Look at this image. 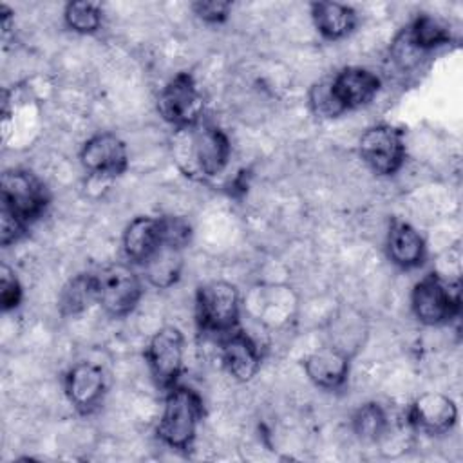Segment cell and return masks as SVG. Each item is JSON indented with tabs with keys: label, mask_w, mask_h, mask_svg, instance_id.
<instances>
[{
	"label": "cell",
	"mask_w": 463,
	"mask_h": 463,
	"mask_svg": "<svg viewBox=\"0 0 463 463\" xmlns=\"http://www.w3.org/2000/svg\"><path fill=\"white\" fill-rule=\"evenodd\" d=\"M232 154V145L224 130L199 121L195 127L175 130V157L183 172L190 177L210 179L219 175Z\"/></svg>",
	"instance_id": "1"
},
{
	"label": "cell",
	"mask_w": 463,
	"mask_h": 463,
	"mask_svg": "<svg viewBox=\"0 0 463 463\" xmlns=\"http://www.w3.org/2000/svg\"><path fill=\"white\" fill-rule=\"evenodd\" d=\"M203 414L204 407L201 396L194 389L175 383L166 391L156 434L168 447L188 452L195 441Z\"/></svg>",
	"instance_id": "2"
},
{
	"label": "cell",
	"mask_w": 463,
	"mask_h": 463,
	"mask_svg": "<svg viewBox=\"0 0 463 463\" xmlns=\"http://www.w3.org/2000/svg\"><path fill=\"white\" fill-rule=\"evenodd\" d=\"M461 307V284L432 271L421 277L411 291V309L423 326H441L458 317Z\"/></svg>",
	"instance_id": "3"
},
{
	"label": "cell",
	"mask_w": 463,
	"mask_h": 463,
	"mask_svg": "<svg viewBox=\"0 0 463 463\" xmlns=\"http://www.w3.org/2000/svg\"><path fill=\"white\" fill-rule=\"evenodd\" d=\"M239 291L232 282L212 280L197 288L195 322L203 333L226 335L239 327Z\"/></svg>",
	"instance_id": "4"
},
{
	"label": "cell",
	"mask_w": 463,
	"mask_h": 463,
	"mask_svg": "<svg viewBox=\"0 0 463 463\" xmlns=\"http://www.w3.org/2000/svg\"><path fill=\"white\" fill-rule=\"evenodd\" d=\"M157 110L175 130H184L203 121L204 99L195 78L186 71L177 72L161 89L157 96Z\"/></svg>",
	"instance_id": "5"
},
{
	"label": "cell",
	"mask_w": 463,
	"mask_h": 463,
	"mask_svg": "<svg viewBox=\"0 0 463 463\" xmlns=\"http://www.w3.org/2000/svg\"><path fill=\"white\" fill-rule=\"evenodd\" d=\"M2 206L14 212L25 224L34 222L49 206V190L43 181L25 168H9L2 174Z\"/></svg>",
	"instance_id": "6"
},
{
	"label": "cell",
	"mask_w": 463,
	"mask_h": 463,
	"mask_svg": "<svg viewBox=\"0 0 463 463\" xmlns=\"http://www.w3.org/2000/svg\"><path fill=\"white\" fill-rule=\"evenodd\" d=\"M96 277V295L110 317H127L141 300L143 286L137 273L121 262L101 268Z\"/></svg>",
	"instance_id": "7"
},
{
	"label": "cell",
	"mask_w": 463,
	"mask_h": 463,
	"mask_svg": "<svg viewBox=\"0 0 463 463\" xmlns=\"http://www.w3.org/2000/svg\"><path fill=\"white\" fill-rule=\"evenodd\" d=\"M364 163L378 175L396 174L407 157L403 130L394 125L380 123L369 127L358 143Z\"/></svg>",
	"instance_id": "8"
},
{
	"label": "cell",
	"mask_w": 463,
	"mask_h": 463,
	"mask_svg": "<svg viewBox=\"0 0 463 463\" xmlns=\"http://www.w3.org/2000/svg\"><path fill=\"white\" fill-rule=\"evenodd\" d=\"M184 358V336L175 326H163L157 329L145 349V360L148 364L154 382L168 391L174 387L183 371Z\"/></svg>",
	"instance_id": "9"
},
{
	"label": "cell",
	"mask_w": 463,
	"mask_h": 463,
	"mask_svg": "<svg viewBox=\"0 0 463 463\" xmlns=\"http://www.w3.org/2000/svg\"><path fill=\"white\" fill-rule=\"evenodd\" d=\"M80 161L94 175L118 177L128 168V150L125 141L116 134L99 132L83 143Z\"/></svg>",
	"instance_id": "10"
},
{
	"label": "cell",
	"mask_w": 463,
	"mask_h": 463,
	"mask_svg": "<svg viewBox=\"0 0 463 463\" xmlns=\"http://www.w3.org/2000/svg\"><path fill=\"white\" fill-rule=\"evenodd\" d=\"M380 87V78L364 67H344L329 78V89L340 114L371 103Z\"/></svg>",
	"instance_id": "11"
},
{
	"label": "cell",
	"mask_w": 463,
	"mask_h": 463,
	"mask_svg": "<svg viewBox=\"0 0 463 463\" xmlns=\"http://www.w3.org/2000/svg\"><path fill=\"white\" fill-rule=\"evenodd\" d=\"M105 385L103 369L90 362L72 365L63 378L65 394L80 414H90L101 405Z\"/></svg>",
	"instance_id": "12"
},
{
	"label": "cell",
	"mask_w": 463,
	"mask_h": 463,
	"mask_svg": "<svg viewBox=\"0 0 463 463\" xmlns=\"http://www.w3.org/2000/svg\"><path fill=\"white\" fill-rule=\"evenodd\" d=\"M458 420L454 400L441 392H423L409 407L407 423L425 434H445Z\"/></svg>",
	"instance_id": "13"
},
{
	"label": "cell",
	"mask_w": 463,
	"mask_h": 463,
	"mask_svg": "<svg viewBox=\"0 0 463 463\" xmlns=\"http://www.w3.org/2000/svg\"><path fill=\"white\" fill-rule=\"evenodd\" d=\"M221 360L235 380L250 382L257 374L262 356L257 342L237 327L221 336Z\"/></svg>",
	"instance_id": "14"
},
{
	"label": "cell",
	"mask_w": 463,
	"mask_h": 463,
	"mask_svg": "<svg viewBox=\"0 0 463 463\" xmlns=\"http://www.w3.org/2000/svg\"><path fill=\"white\" fill-rule=\"evenodd\" d=\"M351 356L335 345H324L313 351L304 360L307 378L320 389L336 391L344 387L349 374Z\"/></svg>",
	"instance_id": "15"
},
{
	"label": "cell",
	"mask_w": 463,
	"mask_h": 463,
	"mask_svg": "<svg viewBox=\"0 0 463 463\" xmlns=\"http://www.w3.org/2000/svg\"><path fill=\"white\" fill-rule=\"evenodd\" d=\"M400 40L405 43V47H394L396 58L403 54L416 56L420 52L434 51L439 45H447L452 40V34L443 20L421 13L409 24V27L402 33Z\"/></svg>",
	"instance_id": "16"
},
{
	"label": "cell",
	"mask_w": 463,
	"mask_h": 463,
	"mask_svg": "<svg viewBox=\"0 0 463 463\" xmlns=\"http://www.w3.org/2000/svg\"><path fill=\"white\" fill-rule=\"evenodd\" d=\"M387 255L394 266L402 269H414L423 264L425 241L414 226L394 219L387 233Z\"/></svg>",
	"instance_id": "17"
},
{
	"label": "cell",
	"mask_w": 463,
	"mask_h": 463,
	"mask_svg": "<svg viewBox=\"0 0 463 463\" xmlns=\"http://www.w3.org/2000/svg\"><path fill=\"white\" fill-rule=\"evenodd\" d=\"M161 242V217H134L123 232V251L127 259L134 264L143 266Z\"/></svg>",
	"instance_id": "18"
},
{
	"label": "cell",
	"mask_w": 463,
	"mask_h": 463,
	"mask_svg": "<svg viewBox=\"0 0 463 463\" xmlns=\"http://www.w3.org/2000/svg\"><path fill=\"white\" fill-rule=\"evenodd\" d=\"M311 20L318 34L326 40H342L351 34L358 24L356 11L340 2H311Z\"/></svg>",
	"instance_id": "19"
},
{
	"label": "cell",
	"mask_w": 463,
	"mask_h": 463,
	"mask_svg": "<svg viewBox=\"0 0 463 463\" xmlns=\"http://www.w3.org/2000/svg\"><path fill=\"white\" fill-rule=\"evenodd\" d=\"M183 248L161 242L159 248L143 264L148 284L157 289L174 286L183 271Z\"/></svg>",
	"instance_id": "20"
},
{
	"label": "cell",
	"mask_w": 463,
	"mask_h": 463,
	"mask_svg": "<svg viewBox=\"0 0 463 463\" xmlns=\"http://www.w3.org/2000/svg\"><path fill=\"white\" fill-rule=\"evenodd\" d=\"M98 302L96 277L92 273H78L60 291L58 307L63 317L78 315Z\"/></svg>",
	"instance_id": "21"
},
{
	"label": "cell",
	"mask_w": 463,
	"mask_h": 463,
	"mask_svg": "<svg viewBox=\"0 0 463 463\" xmlns=\"http://www.w3.org/2000/svg\"><path fill=\"white\" fill-rule=\"evenodd\" d=\"M351 427L362 441H378L389 430V418L380 403L367 402L353 412Z\"/></svg>",
	"instance_id": "22"
},
{
	"label": "cell",
	"mask_w": 463,
	"mask_h": 463,
	"mask_svg": "<svg viewBox=\"0 0 463 463\" xmlns=\"http://www.w3.org/2000/svg\"><path fill=\"white\" fill-rule=\"evenodd\" d=\"M65 25L80 34H92L101 25V5L96 2H69L63 9Z\"/></svg>",
	"instance_id": "23"
},
{
	"label": "cell",
	"mask_w": 463,
	"mask_h": 463,
	"mask_svg": "<svg viewBox=\"0 0 463 463\" xmlns=\"http://www.w3.org/2000/svg\"><path fill=\"white\" fill-rule=\"evenodd\" d=\"M22 284L16 273L7 266L2 264L0 268V307L4 313L16 309L22 302Z\"/></svg>",
	"instance_id": "24"
},
{
	"label": "cell",
	"mask_w": 463,
	"mask_h": 463,
	"mask_svg": "<svg viewBox=\"0 0 463 463\" xmlns=\"http://www.w3.org/2000/svg\"><path fill=\"white\" fill-rule=\"evenodd\" d=\"M161 235H163V242L184 250L192 239V226L183 217L163 215L161 217Z\"/></svg>",
	"instance_id": "25"
},
{
	"label": "cell",
	"mask_w": 463,
	"mask_h": 463,
	"mask_svg": "<svg viewBox=\"0 0 463 463\" xmlns=\"http://www.w3.org/2000/svg\"><path fill=\"white\" fill-rule=\"evenodd\" d=\"M309 105L311 110L320 116V118H336L340 116V110L333 99L331 89H329V80H322L315 83L309 90Z\"/></svg>",
	"instance_id": "26"
},
{
	"label": "cell",
	"mask_w": 463,
	"mask_h": 463,
	"mask_svg": "<svg viewBox=\"0 0 463 463\" xmlns=\"http://www.w3.org/2000/svg\"><path fill=\"white\" fill-rule=\"evenodd\" d=\"M27 226L14 212L0 204V244L9 246L25 237Z\"/></svg>",
	"instance_id": "27"
},
{
	"label": "cell",
	"mask_w": 463,
	"mask_h": 463,
	"mask_svg": "<svg viewBox=\"0 0 463 463\" xmlns=\"http://www.w3.org/2000/svg\"><path fill=\"white\" fill-rule=\"evenodd\" d=\"M232 9V2L224 0H199L192 4V11L197 14V18L208 22V24H221L228 18Z\"/></svg>",
	"instance_id": "28"
}]
</instances>
